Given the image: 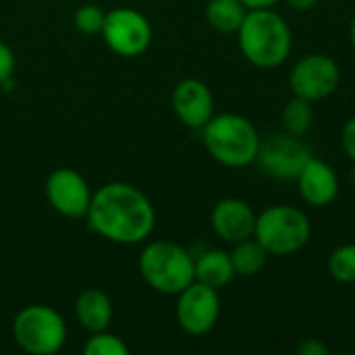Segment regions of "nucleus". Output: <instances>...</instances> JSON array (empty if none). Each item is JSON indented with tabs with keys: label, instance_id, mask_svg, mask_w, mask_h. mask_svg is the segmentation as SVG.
Instances as JSON below:
<instances>
[{
	"label": "nucleus",
	"instance_id": "nucleus-15",
	"mask_svg": "<svg viewBox=\"0 0 355 355\" xmlns=\"http://www.w3.org/2000/svg\"><path fill=\"white\" fill-rule=\"evenodd\" d=\"M75 316L81 329H85L89 335L108 331L114 316L112 300L102 289H85L75 302Z\"/></svg>",
	"mask_w": 355,
	"mask_h": 355
},
{
	"label": "nucleus",
	"instance_id": "nucleus-24",
	"mask_svg": "<svg viewBox=\"0 0 355 355\" xmlns=\"http://www.w3.org/2000/svg\"><path fill=\"white\" fill-rule=\"evenodd\" d=\"M341 148L345 156L355 164V116H352L341 129Z\"/></svg>",
	"mask_w": 355,
	"mask_h": 355
},
{
	"label": "nucleus",
	"instance_id": "nucleus-27",
	"mask_svg": "<svg viewBox=\"0 0 355 355\" xmlns=\"http://www.w3.org/2000/svg\"><path fill=\"white\" fill-rule=\"evenodd\" d=\"M248 10H262V8H275L281 0H241Z\"/></svg>",
	"mask_w": 355,
	"mask_h": 355
},
{
	"label": "nucleus",
	"instance_id": "nucleus-25",
	"mask_svg": "<svg viewBox=\"0 0 355 355\" xmlns=\"http://www.w3.org/2000/svg\"><path fill=\"white\" fill-rule=\"evenodd\" d=\"M295 352L300 355H329V347L320 339H302Z\"/></svg>",
	"mask_w": 355,
	"mask_h": 355
},
{
	"label": "nucleus",
	"instance_id": "nucleus-4",
	"mask_svg": "<svg viewBox=\"0 0 355 355\" xmlns=\"http://www.w3.org/2000/svg\"><path fill=\"white\" fill-rule=\"evenodd\" d=\"M146 285L162 295H179L196 281V258L175 241H150L137 260Z\"/></svg>",
	"mask_w": 355,
	"mask_h": 355
},
{
	"label": "nucleus",
	"instance_id": "nucleus-22",
	"mask_svg": "<svg viewBox=\"0 0 355 355\" xmlns=\"http://www.w3.org/2000/svg\"><path fill=\"white\" fill-rule=\"evenodd\" d=\"M104 19H106V12L98 4H83L73 15V23H75L77 31H81L85 35L100 33L104 27Z\"/></svg>",
	"mask_w": 355,
	"mask_h": 355
},
{
	"label": "nucleus",
	"instance_id": "nucleus-28",
	"mask_svg": "<svg viewBox=\"0 0 355 355\" xmlns=\"http://www.w3.org/2000/svg\"><path fill=\"white\" fill-rule=\"evenodd\" d=\"M349 37H352V44H354L355 48V17L354 21H352V27H349Z\"/></svg>",
	"mask_w": 355,
	"mask_h": 355
},
{
	"label": "nucleus",
	"instance_id": "nucleus-29",
	"mask_svg": "<svg viewBox=\"0 0 355 355\" xmlns=\"http://www.w3.org/2000/svg\"><path fill=\"white\" fill-rule=\"evenodd\" d=\"M349 179H352V183L355 185V164H354V168H352V173H349Z\"/></svg>",
	"mask_w": 355,
	"mask_h": 355
},
{
	"label": "nucleus",
	"instance_id": "nucleus-11",
	"mask_svg": "<svg viewBox=\"0 0 355 355\" xmlns=\"http://www.w3.org/2000/svg\"><path fill=\"white\" fill-rule=\"evenodd\" d=\"M94 191L81 173L69 166L52 171L46 179L48 204L67 218H85Z\"/></svg>",
	"mask_w": 355,
	"mask_h": 355
},
{
	"label": "nucleus",
	"instance_id": "nucleus-5",
	"mask_svg": "<svg viewBox=\"0 0 355 355\" xmlns=\"http://www.w3.org/2000/svg\"><path fill=\"white\" fill-rule=\"evenodd\" d=\"M254 237L270 256H291L308 245L312 223L304 210L289 204H275L258 214Z\"/></svg>",
	"mask_w": 355,
	"mask_h": 355
},
{
	"label": "nucleus",
	"instance_id": "nucleus-14",
	"mask_svg": "<svg viewBox=\"0 0 355 355\" xmlns=\"http://www.w3.org/2000/svg\"><path fill=\"white\" fill-rule=\"evenodd\" d=\"M295 183H297V191L302 200L314 208H327L339 196V177L335 168L316 156H312L306 162Z\"/></svg>",
	"mask_w": 355,
	"mask_h": 355
},
{
	"label": "nucleus",
	"instance_id": "nucleus-23",
	"mask_svg": "<svg viewBox=\"0 0 355 355\" xmlns=\"http://www.w3.org/2000/svg\"><path fill=\"white\" fill-rule=\"evenodd\" d=\"M15 67H17V56H15L12 48L0 40V85L6 79L15 77Z\"/></svg>",
	"mask_w": 355,
	"mask_h": 355
},
{
	"label": "nucleus",
	"instance_id": "nucleus-7",
	"mask_svg": "<svg viewBox=\"0 0 355 355\" xmlns=\"http://www.w3.org/2000/svg\"><path fill=\"white\" fill-rule=\"evenodd\" d=\"M100 35L116 56L135 58L141 56L152 44V23L135 8L116 6L106 12Z\"/></svg>",
	"mask_w": 355,
	"mask_h": 355
},
{
	"label": "nucleus",
	"instance_id": "nucleus-18",
	"mask_svg": "<svg viewBox=\"0 0 355 355\" xmlns=\"http://www.w3.org/2000/svg\"><path fill=\"white\" fill-rule=\"evenodd\" d=\"M248 8L241 0H208L206 21L220 33H237Z\"/></svg>",
	"mask_w": 355,
	"mask_h": 355
},
{
	"label": "nucleus",
	"instance_id": "nucleus-17",
	"mask_svg": "<svg viewBox=\"0 0 355 355\" xmlns=\"http://www.w3.org/2000/svg\"><path fill=\"white\" fill-rule=\"evenodd\" d=\"M268 256L270 254L262 248V243L256 237L235 243L233 252H231L235 277H256L258 272L264 270Z\"/></svg>",
	"mask_w": 355,
	"mask_h": 355
},
{
	"label": "nucleus",
	"instance_id": "nucleus-2",
	"mask_svg": "<svg viewBox=\"0 0 355 355\" xmlns=\"http://www.w3.org/2000/svg\"><path fill=\"white\" fill-rule=\"evenodd\" d=\"M237 44L245 60L258 69L281 67L293 48V31L275 8L248 10L237 29Z\"/></svg>",
	"mask_w": 355,
	"mask_h": 355
},
{
	"label": "nucleus",
	"instance_id": "nucleus-20",
	"mask_svg": "<svg viewBox=\"0 0 355 355\" xmlns=\"http://www.w3.org/2000/svg\"><path fill=\"white\" fill-rule=\"evenodd\" d=\"M329 272L337 283H355V243H343L329 256Z\"/></svg>",
	"mask_w": 355,
	"mask_h": 355
},
{
	"label": "nucleus",
	"instance_id": "nucleus-21",
	"mask_svg": "<svg viewBox=\"0 0 355 355\" xmlns=\"http://www.w3.org/2000/svg\"><path fill=\"white\" fill-rule=\"evenodd\" d=\"M83 354L85 355H127L129 354V345L119 337L112 335L108 331H100V333H92L89 339L83 345Z\"/></svg>",
	"mask_w": 355,
	"mask_h": 355
},
{
	"label": "nucleus",
	"instance_id": "nucleus-13",
	"mask_svg": "<svg viewBox=\"0 0 355 355\" xmlns=\"http://www.w3.org/2000/svg\"><path fill=\"white\" fill-rule=\"evenodd\" d=\"M173 110L189 129H202L214 116V96L200 79H183L173 89Z\"/></svg>",
	"mask_w": 355,
	"mask_h": 355
},
{
	"label": "nucleus",
	"instance_id": "nucleus-12",
	"mask_svg": "<svg viewBox=\"0 0 355 355\" xmlns=\"http://www.w3.org/2000/svg\"><path fill=\"white\" fill-rule=\"evenodd\" d=\"M256 218H258L256 210L245 200L239 198L220 200L210 214L212 231L216 233L218 239L231 245L254 237Z\"/></svg>",
	"mask_w": 355,
	"mask_h": 355
},
{
	"label": "nucleus",
	"instance_id": "nucleus-19",
	"mask_svg": "<svg viewBox=\"0 0 355 355\" xmlns=\"http://www.w3.org/2000/svg\"><path fill=\"white\" fill-rule=\"evenodd\" d=\"M281 123H283V131L304 137L314 123V108L310 100H304L300 96H293L281 112Z\"/></svg>",
	"mask_w": 355,
	"mask_h": 355
},
{
	"label": "nucleus",
	"instance_id": "nucleus-10",
	"mask_svg": "<svg viewBox=\"0 0 355 355\" xmlns=\"http://www.w3.org/2000/svg\"><path fill=\"white\" fill-rule=\"evenodd\" d=\"M175 318L183 333L191 337L208 335L220 318L218 289L193 281L177 295Z\"/></svg>",
	"mask_w": 355,
	"mask_h": 355
},
{
	"label": "nucleus",
	"instance_id": "nucleus-9",
	"mask_svg": "<svg viewBox=\"0 0 355 355\" xmlns=\"http://www.w3.org/2000/svg\"><path fill=\"white\" fill-rule=\"evenodd\" d=\"M339 83L341 69L337 60L320 52L302 56L289 73V87L293 96H300L310 102H318L333 96Z\"/></svg>",
	"mask_w": 355,
	"mask_h": 355
},
{
	"label": "nucleus",
	"instance_id": "nucleus-16",
	"mask_svg": "<svg viewBox=\"0 0 355 355\" xmlns=\"http://www.w3.org/2000/svg\"><path fill=\"white\" fill-rule=\"evenodd\" d=\"M235 277L231 254L225 250H206L196 258V281L214 289L227 287Z\"/></svg>",
	"mask_w": 355,
	"mask_h": 355
},
{
	"label": "nucleus",
	"instance_id": "nucleus-26",
	"mask_svg": "<svg viewBox=\"0 0 355 355\" xmlns=\"http://www.w3.org/2000/svg\"><path fill=\"white\" fill-rule=\"evenodd\" d=\"M289 8L297 10V12H306V10H312L314 6H318L320 0H285Z\"/></svg>",
	"mask_w": 355,
	"mask_h": 355
},
{
	"label": "nucleus",
	"instance_id": "nucleus-3",
	"mask_svg": "<svg viewBox=\"0 0 355 355\" xmlns=\"http://www.w3.org/2000/svg\"><path fill=\"white\" fill-rule=\"evenodd\" d=\"M208 154L227 168H245L256 162L262 137L256 125L237 112L214 114L202 129Z\"/></svg>",
	"mask_w": 355,
	"mask_h": 355
},
{
	"label": "nucleus",
	"instance_id": "nucleus-8",
	"mask_svg": "<svg viewBox=\"0 0 355 355\" xmlns=\"http://www.w3.org/2000/svg\"><path fill=\"white\" fill-rule=\"evenodd\" d=\"M312 156V148L302 137L283 131L262 139L256 162L270 179L295 181Z\"/></svg>",
	"mask_w": 355,
	"mask_h": 355
},
{
	"label": "nucleus",
	"instance_id": "nucleus-1",
	"mask_svg": "<svg viewBox=\"0 0 355 355\" xmlns=\"http://www.w3.org/2000/svg\"><path fill=\"white\" fill-rule=\"evenodd\" d=\"M85 220L102 239L135 245L148 241L154 233L156 210L141 189L125 181H112L94 191Z\"/></svg>",
	"mask_w": 355,
	"mask_h": 355
},
{
	"label": "nucleus",
	"instance_id": "nucleus-6",
	"mask_svg": "<svg viewBox=\"0 0 355 355\" xmlns=\"http://www.w3.org/2000/svg\"><path fill=\"white\" fill-rule=\"evenodd\" d=\"M67 335L64 318L58 310L46 304L25 306L12 320V339L25 354H58L67 343Z\"/></svg>",
	"mask_w": 355,
	"mask_h": 355
}]
</instances>
